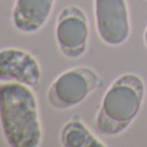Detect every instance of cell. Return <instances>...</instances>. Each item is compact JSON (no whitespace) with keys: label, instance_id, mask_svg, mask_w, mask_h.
Returning <instances> with one entry per match:
<instances>
[{"label":"cell","instance_id":"cell-1","mask_svg":"<svg viewBox=\"0 0 147 147\" xmlns=\"http://www.w3.org/2000/svg\"><path fill=\"white\" fill-rule=\"evenodd\" d=\"M0 127L10 147H39L43 142L39 103L32 88L0 83Z\"/></svg>","mask_w":147,"mask_h":147},{"label":"cell","instance_id":"cell-2","mask_svg":"<svg viewBox=\"0 0 147 147\" xmlns=\"http://www.w3.org/2000/svg\"><path fill=\"white\" fill-rule=\"evenodd\" d=\"M146 93L145 81L137 74L117 76L105 92L96 115L98 132L107 137L124 133L138 116Z\"/></svg>","mask_w":147,"mask_h":147},{"label":"cell","instance_id":"cell-3","mask_svg":"<svg viewBox=\"0 0 147 147\" xmlns=\"http://www.w3.org/2000/svg\"><path fill=\"white\" fill-rule=\"evenodd\" d=\"M102 78L90 67H71L52 81L47 92V99L54 110H71L83 103L102 86Z\"/></svg>","mask_w":147,"mask_h":147},{"label":"cell","instance_id":"cell-4","mask_svg":"<svg viewBox=\"0 0 147 147\" xmlns=\"http://www.w3.org/2000/svg\"><path fill=\"white\" fill-rule=\"evenodd\" d=\"M54 36L62 56L69 59L81 58L89 45V22L85 12L78 5H66L57 17Z\"/></svg>","mask_w":147,"mask_h":147},{"label":"cell","instance_id":"cell-5","mask_svg":"<svg viewBox=\"0 0 147 147\" xmlns=\"http://www.w3.org/2000/svg\"><path fill=\"white\" fill-rule=\"evenodd\" d=\"M94 22L99 39L109 47H120L130 36L127 0H94Z\"/></svg>","mask_w":147,"mask_h":147},{"label":"cell","instance_id":"cell-6","mask_svg":"<svg viewBox=\"0 0 147 147\" xmlns=\"http://www.w3.org/2000/svg\"><path fill=\"white\" fill-rule=\"evenodd\" d=\"M41 67L35 56L16 47L0 49V83H18L36 88Z\"/></svg>","mask_w":147,"mask_h":147},{"label":"cell","instance_id":"cell-7","mask_svg":"<svg viewBox=\"0 0 147 147\" xmlns=\"http://www.w3.org/2000/svg\"><path fill=\"white\" fill-rule=\"evenodd\" d=\"M56 0H14L12 23L17 31L35 34L47 25Z\"/></svg>","mask_w":147,"mask_h":147},{"label":"cell","instance_id":"cell-8","mask_svg":"<svg viewBox=\"0 0 147 147\" xmlns=\"http://www.w3.org/2000/svg\"><path fill=\"white\" fill-rule=\"evenodd\" d=\"M59 143L63 147H107L81 120L80 116H72L61 128Z\"/></svg>","mask_w":147,"mask_h":147},{"label":"cell","instance_id":"cell-9","mask_svg":"<svg viewBox=\"0 0 147 147\" xmlns=\"http://www.w3.org/2000/svg\"><path fill=\"white\" fill-rule=\"evenodd\" d=\"M143 43H145V45L147 48V27L145 28V32H143Z\"/></svg>","mask_w":147,"mask_h":147}]
</instances>
